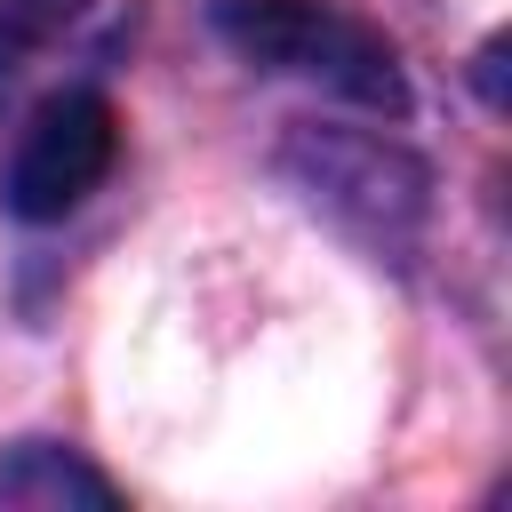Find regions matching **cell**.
Wrapping results in <instances>:
<instances>
[{"label":"cell","instance_id":"1","mask_svg":"<svg viewBox=\"0 0 512 512\" xmlns=\"http://www.w3.org/2000/svg\"><path fill=\"white\" fill-rule=\"evenodd\" d=\"M216 32L264 72L320 80V88L368 104V112H408L400 48L336 0H216Z\"/></svg>","mask_w":512,"mask_h":512},{"label":"cell","instance_id":"2","mask_svg":"<svg viewBox=\"0 0 512 512\" xmlns=\"http://www.w3.org/2000/svg\"><path fill=\"white\" fill-rule=\"evenodd\" d=\"M112 152H120V112L96 96V88H64L32 112L16 160H8V208L24 224H56L72 216L104 176H112Z\"/></svg>","mask_w":512,"mask_h":512},{"label":"cell","instance_id":"3","mask_svg":"<svg viewBox=\"0 0 512 512\" xmlns=\"http://www.w3.org/2000/svg\"><path fill=\"white\" fill-rule=\"evenodd\" d=\"M0 504H112V480L88 472L72 448L24 440V448L0 464Z\"/></svg>","mask_w":512,"mask_h":512},{"label":"cell","instance_id":"4","mask_svg":"<svg viewBox=\"0 0 512 512\" xmlns=\"http://www.w3.org/2000/svg\"><path fill=\"white\" fill-rule=\"evenodd\" d=\"M80 16V0H0V88Z\"/></svg>","mask_w":512,"mask_h":512}]
</instances>
